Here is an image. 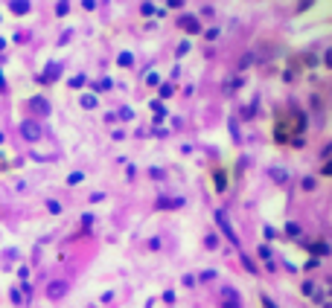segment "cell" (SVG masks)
Returning a JSON list of instances; mask_svg holds the SVG:
<instances>
[{"label":"cell","mask_w":332,"mask_h":308,"mask_svg":"<svg viewBox=\"0 0 332 308\" xmlns=\"http://www.w3.org/2000/svg\"><path fill=\"white\" fill-rule=\"evenodd\" d=\"M257 256H260V259H271V247L260 245V247H257Z\"/></svg>","instance_id":"cell-30"},{"label":"cell","mask_w":332,"mask_h":308,"mask_svg":"<svg viewBox=\"0 0 332 308\" xmlns=\"http://www.w3.org/2000/svg\"><path fill=\"white\" fill-rule=\"evenodd\" d=\"M59 76H62V64H50V67H47V73H44V76H38V82H41V85H50V82H56Z\"/></svg>","instance_id":"cell-6"},{"label":"cell","mask_w":332,"mask_h":308,"mask_svg":"<svg viewBox=\"0 0 332 308\" xmlns=\"http://www.w3.org/2000/svg\"><path fill=\"white\" fill-rule=\"evenodd\" d=\"M67 12H70V3H67V0H59V3H56V15H59V18H65Z\"/></svg>","instance_id":"cell-23"},{"label":"cell","mask_w":332,"mask_h":308,"mask_svg":"<svg viewBox=\"0 0 332 308\" xmlns=\"http://www.w3.org/2000/svg\"><path fill=\"white\" fill-rule=\"evenodd\" d=\"M91 88H94V93H105V91H111V88H114V82H111V79H102V82H94Z\"/></svg>","instance_id":"cell-16"},{"label":"cell","mask_w":332,"mask_h":308,"mask_svg":"<svg viewBox=\"0 0 332 308\" xmlns=\"http://www.w3.org/2000/svg\"><path fill=\"white\" fill-rule=\"evenodd\" d=\"M158 93H161V102H164V99H169V96H175V85L161 82V85H158Z\"/></svg>","instance_id":"cell-13"},{"label":"cell","mask_w":332,"mask_h":308,"mask_svg":"<svg viewBox=\"0 0 332 308\" xmlns=\"http://www.w3.org/2000/svg\"><path fill=\"white\" fill-rule=\"evenodd\" d=\"M330 154H332V146H324L321 149V160H330Z\"/></svg>","instance_id":"cell-40"},{"label":"cell","mask_w":332,"mask_h":308,"mask_svg":"<svg viewBox=\"0 0 332 308\" xmlns=\"http://www.w3.org/2000/svg\"><path fill=\"white\" fill-rule=\"evenodd\" d=\"M117 117H120L123 123H129V120H134V111H132V108H126V105H123V108L117 111Z\"/></svg>","instance_id":"cell-22"},{"label":"cell","mask_w":332,"mask_h":308,"mask_svg":"<svg viewBox=\"0 0 332 308\" xmlns=\"http://www.w3.org/2000/svg\"><path fill=\"white\" fill-rule=\"evenodd\" d=\"M161 300H164L166 306H175V291H172V288H169V291H164V297H161Z\"/></svg>","instance_id":"cell-32"},{"label":"cell","mask_w":332,"mask_h":308,"mask_svg":"<svg viewBox=\"0 0 332 308\" xmlns=\"http://www.w3.org/2000/svg\"><path fill=\"white\" fill-rule=\"evenodd\" d=\"M295 131H298V134L306 131V114H303V111H295Z\"/></svg>","instance_id":"cell-14"},{"label":"cell","mask_w":332,"mask_h":308,"mask_svg":"<svg viewBox=\"0 0 332 308\" xmlns=\"http://www.w3.org/2000/svg\"><path fill=\"white\" fill-rule=\"evenodd\" d=\"M97 105H100V96H97V93H85V96H82V108H88V111H94Z\"/></svg>","instance_id":"cell-11"},{"label":"cell","mask_w":332,"mask_h":308,"mask_svg":"<svg viewBox=\"0 0 332 308\" xmlns=\"http://www.w3.org/2000/svg\"><path fill=\"white\" fill-rule=\"evenodd\" d=\"M155 207L158 210H178V207H184V198H158Z\"/></svg>","instance_id":"cell-7"},{"label":"cell","mask_w":332,"mask_h":308,"mask_svg":"<svg viewBox=\"0 0 332 308\" xmlns=\"http://www.w3.org/2000/svg\"><path fill=\"white\" fill-rule=\"evenodd\" d=\"M251 64H254V56L248 53V56H242V59H239V70H245V67H251Z\"/></svg>","instance_id":"cell-33"},{"label":"cell","mask_w":332,"mask_h":308,"mask_svg":"<svg viewBox=\"0 0 332 308\" xmlns=\"http://www.w3.org/2000/svg\"><path fill=\"white\" fill-rule=\"evenodd\" d=\"M181 282H184V288H196V282H199V279H196V274H184Z\"/></svg>","instance_id":"cell-28"},{"label":"cell","mask_w":332,"mask_h":308,"mask_svg":"<svg viewBox=\"0 0 332 308\" xmlns=\"http://www.w3.org/2000/svg\"><path fill=\"white\" fill-rule=\"evenodd\" d=\"M213 184H216V192H225V189H228V181H225V172H216V175H213Z\"/></svg>","instance_id":"cell-17"},{"label":"cell","mask_w":332,"mask_h":308,"mask_svg":"<svg viewBox=\"0 0 332 308\" xmlns=\"http://www.w3.org/2000/svg\"><path fill=\"white\" fill-rule=\"evenodd\" d=\"M21 137L30 140V143H38V140L44 137V128H41L38 120H24V123H21Z\"/></svg>","instance_id":"cell-4"},{"label":"cell","mask_w":332,"mask_h":308,"mask_svg":"<svg viewBox=\"0 0 332 308\" xmlns=\"http://www.w3.org/2000/svg\"><path fill=\"white\" fill-rule=\"evenodd\" d=\"M300 291H303V297H312V294H315V291H318V288H315V282H312V279H306V282H303V288H300Z\"/></svg>","instance_id":"cell-24"},{"label":"cell","mask_w":332,"mask_h":308,"mask_svg":"<svg viewBox=\"0 0 332 308\" xmlns=\"http://www.w3.org/2000/svg\"><path fill=\"white\" fill-rule=\"evenodd\" d=\"M268 175H271V178H274V184H289V172H286V169H280V166H271V169H268Z\"/></svg>","instance_id":"cell-8"},{"label":"cell","mask_w":332,"mask_h":308,"mask_svg":"<svg viewBox=\"0 0 332 308\" xmlns=\"http://www.w3.org/2000/svg\"><path fill=\"white\" fill-rule=\"evenodd\" d=\"M306 250H309L312 256H330V245H327V242H315V245H309Z\"/></svg>","instance_id":"cell-10"},{"label":"cell","mask_w":332,"mask_h":308,"mask_svg":"<svg viewBox=\"0 0 332 308\" xmlns=\"http://www.w3.org/2000/svg\"><path fill=\"white\" fill-rule=\"evenodd\" d=\"M9 300H12V306H24V303H27L24 294H21V288H12V291H9Z\"/></svg>","instance_id":"cell-19"},{"label":"cell","mask_w":332,"mask_h":308,"mask_svg":"<svg viewBox=\"0 0 332 308\" xmlns=\"http://www.w3.org/2000/svg\"><path fill=\"white\" fill-rule=\"evenodd\" d=\"M27 105L33 108V111L38 114V117H47V114L53 111V108H50V102H47L44 96H30V102H27Z\"/></svg>","instance_id":"cell-5"},{"label":"cell","mask_w":332,"mask_h":308,"mask_svg":"<svg viewBox=\"0 0 332 308\" xmlns=\"http://www.w3.org/2000/svg\"><path fill=\"white\" fill-rule=\"evenodd\" d=\"M213 216H216V224H219V230H222V233L228 236V242H231V245L239 250V247H242V242H239V233L233 230V224H231V218H228V213H225V210H216Z\"/></svg>","instance_id":"cell-1"},{"label":"cell","mask_w":332,"mask_h":308,"mask_svg":"<svg viewBox=\"0 0 332 308\" xmlns=\"http://www.w3.org/2000/svg\"><path fill=\"white\" fill-rule=\"evenodd\" d=\"M82 181H85V175H82V172H70V175H67V184H70V186L82 184Z\"/></svg>","instance_id":"cell-26"},{"label":"cell","mask_w":332,"mask_h":308,"mask_svg":"<svg viewBox=\"0 0 332 308\" xmlns=\"http://www.w3.org/2000/svg\"><path fill=\"white\" fill-rule=\"evenodd\" d=\"M239 259H242V265H245V271H248V274H260V271H257V265H254V259H251L248 253H242V247H239Z\"/></svg>","instance_id":"cell-12"},{"label":"cell","mask_w":332,"mask_h":308,"mask_svg":"<svg viewBox=\"0 0 332 308\" xmlns=\"http://www.w3.org/2000/svg\"><path fill=\"white\" fill-rule=\"evenodd\" d=\"M318 265H321V262H318V259H309V262H306V265H303V271H315V268H318Z\"/></svg>","instance_id":"cell-39"},{"label":"cell","mask_w":332,"mask_h":308,"mask_svg":"<svg viewBox=\"0 0 332 308\" xmlns=\"http://www.w3.org/2000/svg\"><path fill=\"white\" fill-rule=\"evenodd\" d=\"M219 308H242V294L233 285H225L219 291Z\"/></svg>","instance_id":"cell-3"},{"label":"cell","mask_w":332,"mask_h":308,"mask_svg":"<svg viewBox=\"0 0 332 308\" xmlns=\"http://www.w3.org/2000/svg\"><path fill=\"white\" fill-rule=\"evenodd\" d=\"M146 247H149L152 253H155V250H161V239H158V236H152V239L146 242Z\"/></svg>","instance_id":"cell-34"},{"label":"cell","mask_w":332,"mask_h":308,"mask_svg":"<svg viewBox=\"0 0 332 308\" xmlns=\"http://www.w3.org/2000/svg\"><path fill=\"white\" fill-rule=\"evenodd\" d=\"M82 6L85 9H97V0H82Z\"/></svg>","instance_id":"cell-44"},{"label":"cell","mask_w":332,"mask_h":308,"mask_svg":"<svg viewBox=\"0 0 332 308\" xmlns=\"http://www.w3.org/2000/svg\"><path fill=\"white\" fill-rule=\"evenodd\" d=\"M146 85H149V88H158V85H161V76H158V73H149V76H146Z\"/></svg>","instance_id":"cell-29"},{"label":"cell","mask_w":332,"mask_h":308,"mask_svg":"<svg viewBox=\"0 0 332 308\" xmlns=\"http://www.w3.org/2000/svg\"><path fill=\"white\" fill-rule=\"evenodd\" d=\"M100 201H105V195H102V192H94V195H91V204H100Z\"/></svg>","instance_id":"cell-41"},{"label":"cell","mask_w":332,"mask_h":308,"mask_svg":"<svg viewBox=\"0 0 332 308\" xmlns=\"http://www.w3.org/2000/svg\"><path fill=\"white\" fill-rule=\"evenodd\" d=\"M91 224H94V216H91V213H88V216H82V227H91Z\"/></svg>","instance_id":"cell-42"},{"label":"cell","mask_w":332,"mask_h":308,"mask_svg":"<svg viewBox=\"0 0 332 308\" xmlns=\"http://www.w3.org/2000/svg\"><path fill=\"white\" fill-rule=\"evenodd\" d=\"M260 303H263V308H280V306H277V303H274V300H271V297L266 294V291L260 294Z\"/></svg>","instance_id":"cell-27"},{"label":"cell","mask_w":332,"mask_h":308,"mask_svg":"<svg viewBox=\"0 0 332 308\" xmlns=\"http://www.w3.org/2000/svg\"><path fill=\"white\" fill-rule=\"evenodd\" d=\"M213 279H216V271H204L201 274V282H213Z\"/></svg>","instance_id":"cell-38"},{"label":"cell","mask_w":332,"mask_h":308,"mask_svg":"<svg viewBox=\"0 0 332 308\" xmlns=\"http://www.w3.org/2000/svg\"><path fill=\"white\" fill-rule=\"evenodd\" d=\"M3 140H6V137H3V134H0V146H3Z\"/></svg>","instance_id":"cell-47"},{"label":"cell","mask_w":332,"mask_h":308,"mask_svg":"<svg viewBox=\"0 0 332 308\" xmlns=\"http://www.w3.org/2000/svg\"><path fill=\"white\" fill-rule=\"evenodd\" d=\"M315 186H318V181H315V178H303V181H300V189H303V192H312Z\"/></svg>","instance_id":"cell-25"},{"label":"cell","mask_w":332,"mask_h":308,"mask_svg":"<svg viewBox=\"0 0 332 308\" xmlns=\"http://www.w3.org/2000/svg\"><path fill=\"white\" fill-rule=\"evenodd\" d=\"M149 175H152V181H164V178H166V172H164V169H158V166H155V169H149Z\"/></svg>","instance_id":"cell-31"},{"label":"cell","mask_w":332,"mask_h":308,"mask_svg":"<svg viewBox=\"0 0 332 308\" xmlns=\"http://www.w3.org/2000/svg\"><path fill=\"white\" fill-rule=\"evenodd\" d=\"M181 27H184L187 32H193V35H196V32H201L199 21H193V18H181Z\"/></svg>","instance_id":"cell-15"},{"label":"cell","mask_w":332,"mask_h":308,"mask_svg":"<svg viewBox=\"0 0 332 308\" xmlns=\"http://www.w3.org/2000/svg\"><path fill=\"white\" fill-rule=\"evenodd\" d=\"M219 245H222V242H219L216 233H207V236H204V247H207V250H216Z\"/></svg>","instance_id":"cell-18"},{"label":"cell","mask_w":332,"mask_h":308,"mask_svg":"<svg viewBox=\"0 0 332 308\" xmlns=\"http://www.w3.org/2000/svg\"><path fill=\"white\" fill-rule=\"evenodd\" d=\"M44 294H47L50 303H59V300H65L67 294H70V282L67 279H50L47 288H44Z\"/></svg>","instance_id":"cell-2"},{"label":"cell","mask_w":332,"mask_h":308,"mask_svg":"<svg viewBox=\"0 0 332 308\" xmlns=\"http://www.w3.org/2000/svg\"><path fill=\"white\" fill-rule=\"evenodd\" d=\"M266 271L268 274H277V262L274 259H266Z\"/></svg>","instance_id":"cell-37"},{"label":"cell","mask_w":332,"mask_h":308,"mask_svg":"<svg viewBox=\"0 0 332 308\" xmlns=\"http://www.w3.org/2000/svg\"><path fill=\"white\" fill-rule=\"evenodd\" d=\"M3 47H6V41H3V38H0V50H3Z\"/></svg>","instance_id":"cell-46"},{"label":"cell","mask_w":332,"mask_h":308,"mask_svg":"<svg viewBox=\"0 0 332 308\" xmlns=\"http://www.w3.org/2000/svg\"><path fill=\"white\" fill-rule=\"evenodd\" d=\"M9 9H12L15 15H30V9H33V6H30V0H12V3H9Z\"/></svg>","instance_id":"cell-9"},{"label":"cell","mask_w":332,"mask_h":308,"mask_svg":"<svg viewBox=\"0 0 332 308\" xmlns=\"http://www.w3.org/2000/svg\"><path fill=\"white\" fill-rule=\"evenodd\" d=\"M47 210H50L53 216H59V213H62V204H59V201H47Z\"/></svg>","instance_id":"cell-35"},{"label":"cell","mask_w":332,"mask_h":308,"mask_svg":"<svg viewBox=\"0 0 332 308\" xmlns=\"http://www.w3.org/2000/svg\"><path fill=\"white\" fill-rule=\"evenodd\" d=\"M82 85H85V76H73L70 79V88H82Z\"/></svg>","instance_id":"cell-36"},{"label":"cell","mask_w":332,"mask_h":308,"mask_svg":"<svg viewBox=\"0 0 332 308\" xmlns=\"http://www.w3.org/2000/svg\"><path fill=\"white\" fill-rule=\"evenodd\" d=\"M117 64H120V67H132V64H134V56L129 53V50H126V53H120V56H117Z\"/></svg>","instance_id":"cell-20"},{"label":"cell","mask_w":332,"mask_h":308,"mask_svg":"<svg viewBox=\"0 0 332 308\" xmlns=\"http://www.w3.org/2000/svg\"><path fill=\"white\" fill-rule=\"evenodd\" d=\"M0 91H6V79H3V73H0Z\"/></svg>","instance_id":"cell-45"},{"label":"cell","mask_w":332,"mask_h":308,"mask_svg":"<svg viewBox=\"0 0 332 308\" xmlns=\"http://www.w3.org/2000/svg\"><path fill=\"white\" fill-rule=\"evenodd\" d=\"M219 38V30H207V41H216Z\"/></svg>","instance_id":"cell-43"},{"label":"cell","mask_w":332,"mask_h":308,"mask_svg":"<svg viewBox=\"0 0 332 308\" xmlns=\"http://www.w3.org/2000/svg\"><path fill=\"white\" fill-rule=\"evenodd\" d=\"M286 236H292V239H298V236H300V224H298V221H289V224H286Z\"/></svg>","instance_id":"cell-21"}]
</instances>
